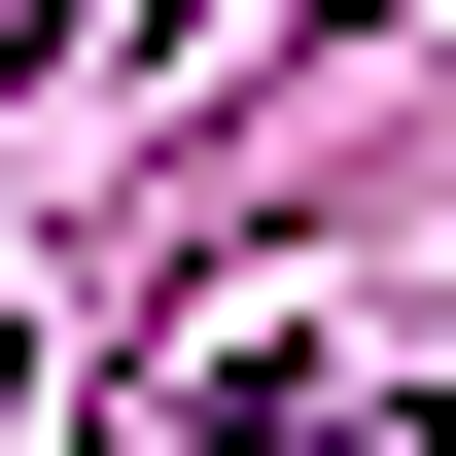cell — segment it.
I'll return each mask as SVG.
<instances>
[{
	"label": "cell",
	"mask_w": 456,
	"mask_h": 456,
	"mask_svg": "<svg viewBox=\"0 0 456 456\" xmlns=\"http://www.w3.org/2000/svg\"><path fill=\"white\" fill-rule=\"evenodd\" d=\"M421 456H456V421H421Z\"/></svg>",
	"instance_id": "cell-1"
}]
</instances>
